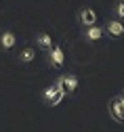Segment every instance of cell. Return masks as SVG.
Instances as JSON below:
<instances>
[{
  "mask_svg": "<svg viewBox=\"0 0 124 132\" xmlns=\"http://www.w3.org/2000/svg\"><path fill=\"white\" fill-rule=\"evenodd\" d=\"M65 96H67V94H65V90H63L61 78H57L50 86H46V88L42 90V101H44L48 107H57V105H61Z\"/></svg>",
  "mask_w": 124,
  "mask_h": 132,
  "instance_id": "obj_1",
  "label": "cell"
},
{
  "mask_svg": "<svg viewBox=\"0 0 124 132\" xmlns=\"http://www.w3.org/2000/svg\"><path fill=\"white\" fill-rule=\"evenodd\" d=\"M107 111H110V118L118 124H124V98L120 94L112 96L107 101Z\"/></svg>",
  "mask_w": 124,
  "mask_h": 132,
  "instance_id": "obj_2",
  "label": "cell"
},
{
  "mask_svg": "<svg viewBox=\"0 0 124 132\" xmlns=\"http://www.w3.org/2000/svg\"><path fill=\"white\" fill-rule=\"evenodd\" d=\"M78 23L82 27H95L97 25V13L91 6H82L78 11Z\"/></svg>",
  "mask_w": 124,
  "mask_h": 132,
  "instance_id": "obj_3",
  "label": "cell"
},
{
  "mask_svg": "<svg viewBox=\"0 0 124 132\" xmlns=\"http://www.w3.org/2000/svg\"><path fill=\"white\" fill-rule=\"evenodd\" d=\"M48 59H50V65L55 69L63 67V63H65V53H63V48L59 44H53V48L48 51Z\"/></svg>",
  "mask_w": 124,
  "mask_h": 132,
  "instance_id": "obj_4",
  "label": "cell"
},
{
  "mask_svg": "<svg viewBox=\"0 0 124 132\" xmlns=\"http://www.w3.org/2000/svg\"><path fill=\"white\" fill-rule=\"evenodd\" d=\"M112 38H122L124 36V23L120 19H107L105 21V27H103Z\"/></svg>",
  "mask_w": 124,
  "mask_h": 132,
  "instance_id": "obj_5",
  "label": "cell"
},
{
  "mask_svg": "<svg viewBox=\"0 0 124 132\" xmlns=\"http://www.w3.org/2000/svg\"><path fill=\"white\" fill-rule=\"evenodd\" d=\"M61 84H63L65 94H74L80 86V80H78L76 73H65V76H61Z\"/></svg>",
  "mask_w": 124,
  "mask_h": 132,
  "instance_id": "obj_6",
  "label": "cell"
},
{
  "mask_svg": "<svg viewBox=\"0 0 124 132\" xmlns=\"http://www.w3.org/2000/svg\"><path fill=\"white\" fill-rule=\"evenodd\" d=\"M17 44V34L13 29H2L0 31V48L2 51H11V48H15Z\"/></svg>",
  "mask_w": 124,
  "mask_h": 132,
  "instance_id": "obj_7",
  "label": "cell"
},
{
  "mask_svg": "<svg viewBox=\"0 0 124 132\" xmlns=\"http://www.w3.org/2000/svg\"><path fill=\"white\" fill-rule=\"evenodd\" d=\"M34 40H36V46L42 48V51H50L53 48V36L48 34V31H38Z\"/></svg>",
  "mask_w": 124,
  "mask_h": 132,
  "instance_id": "obj_8",
  "label": "cell"
},
{
  "mask_svg": "<svg viewBox=\"0 0 124 132\" xmlns=\"http://www.w3.org/2000/svg\"><path fill=\"white\" fill-rule=\"evenodd\" d=\"M34 59H36V48H34V46H25V48H21V51H19V57H17V61L23 63V65L32 63Z\"/></svg>",
  "mask_w": 124,
  "mask_h": 132,
  "instance_id": "obj_9",
  "label": "cell"
},
{
  "mask_svg": "<svg viewBox=\"0 0 124 132\" xmlns=\"http://www.w3.org/2000/svg\"><path fill=\"white\" fill-rule=\"evenodd\" d=\"M84 38L88 40V42H97V40H101L103 38V27H86L84 29Z\"/></svg>",
  "mask_w": 124,
  "mask_h": 132,
  "instance_id": "obj_10",
  "label": "cell"
},
{
  "mask_svg": "<svg viewBox=\"0 0 124 132\" xmlns=\"http://www.w3.org/2000/svg\"><path fill=\"white\" fill-rule=\"evenodd\" d=\"M114 13H116V19H124V0H116L114 4Z\"/></svg>",
  "mask_w": 124,
  "mask_h": 132,
  "instance_id": "obj_11",
  "label": "cell"
},
{
  "mask_svg": "<svg viewBox=\"0 0 124 132\" xmlns=\"http://www.w3.org/2000/svg\"><path fill=\"white\" fill-rule=\"evenodd\" d=\"M120 96H122V98H124V88H122V90H120Z\"/></svg>",
  "mask_w": 124,
  "mask_h": 132,
  "instance_id": "obj_12",
  "label": "cell"
}]
</instances>
